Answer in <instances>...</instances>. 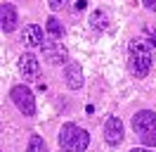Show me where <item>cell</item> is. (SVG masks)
<instances>
[{
    "label": "cell",
    "mask_w": 156,
    "mask_h": 152,
    "mask_svg": "<svg viewBox=\"0 0 156 152\" xmlns=\"http://www.w3.org/2000/svg\"><path fill=\"white\" fill-rule=\"evenodd\" d=\"M128 55H130V69L137 78H144L149 71H151V64H154V55H151V48L147 45L142 38H135L130 40L128 45Z\"/></svg>",
    "instance_id": "obj_1"
},
{
    "label": "cell",
    "mask_w": 156,
    "mask_h": 152,
    "mask_svg": "<svg viewBox=\"0 0 156 152\" xmlns=\"http://www.w3.org/2000/svg\"><path fill=\"white\" fill-rule=\"evenodd\" d=\"M90 145V135L85 128L76 124H64L59 131V147L64 152H85Z\"/></svg>",
    "instance_id": "obj_2"
},
{
    "label": "cell",
    "mask_w": 156,
    "mask_h": 152,
    "mask_svg": "<svg viewBox=\"0 0 156 152\" xmlns=\"http://www.w3.org/2000/svg\"><path fill=\"white\" fill-rule=\"evenodd\" d=\"M10 97L24 116H33L36 114V97H33V93H31L26 86H14L10 90Z\"/></svg>",
    "instance_id": "obj_3"
},
{
    "label": "cell",
    "mask_w": 156,
    "mask_h": 152,
    "mask_svg": "<svg viewBox=\"0 0 156 152\" xmlns=\"http://www.w3.org/2000/svg\"><path fill=\"white\" fill-rule=\"evenodd\" d=\"M43 59L48 62V64H64L69 59V50L62 45V40L59 38H45V43H43Z\"/></svg>",
    "instance_id": "obj_4"
},
{
    "label": "cell",
    "mask_w": 156,
    "mask_h": 152,
    "mask_svg": "<svg viewBox=\"0 0 156 152\" xmlns=\"http://www.w3.org/2000/svg\"><path fill=\"white\" fill-rule=\"evenodd\" d=\"M19 71L21 76L26 78V81H38L40 76V62L36 55H31V52H24L19 57Z\"/></svg>",
    "instance_id": "obj_5"
},
{
    "label": "cell",
    "mask_w": 156,
    "mask_h": 152,
    "mask_svg": "<svg viewBox=\"0 0 156 152\" xmlns=\"http://www.w3.org/2000/svg\"><path fill=\"white\" fill-rule=\"evenodd\" d=\"M133 128H135V133H140V135H147L149 131H154L156 128V112H151V109L137 112L135 116H133Z\"/></svg>",
    "instance_id": "obj_6"
},
{
    "label": "cell",
    "mask_w": 156,
    "mask_h": 152,
    "mask_svg": "<svg viewBox=\"0 0 156 152\" xmlns=\"http://www.w3.org/2000/svg\"><path fill=\"white\" fill-rule=\"evenodd\" d=\"M104 138H107L109 145H118L123 140V121L118 116H109L107 124H104Z\"/></svg>",
    "instance_id": "obj_7"
},
{
    "label": "cell",
    "mask_w": 156,
    "mask_h": 152,
    "mask_svg": "<svg viewBox=\"0 0 156 152\" xmlns=\"http://www.w3.org/2000/svg\"><path fill=\"white\" fill-rule=\"evenodd\" d=\"M0 26H2V31L5 33H12L14 28H17V10H14V5H10V2H2V7H0Z\"/></svg>",
    "instance_id": "obj_8"
},
{
    "label": "cell",
    "mask_w": 156,
    "mask_h": 152,
    "mask_svg": "<svg viewBox=\"0 0 156 152\" xmlns=\"http://www.w3.org/2000/svg\"><path fill=\"white\" fill-rule=\"evenodd\" d=\"M43 43H45V38H43V28H40V26H36V24L24 26V45L40 48Z\"/></svg>",
    "instance_id": "obj_9"
},
{
    "label": "cell",
    "mask_w": 156,
    "mask_h": 152,
    "mask_svg": "<svg viewBox=\"0 0 156 152\" xmlns=\"http://www.w3.org/2000/svg\"><path fill=\"white\" fill-rule=\"evenodd\" d=\"M66 86L71 90H78L83 86V71H80V64H76V62L66 66Z\"/></svg>",
    "instance_id": "obj_10"
},
{
    "label": "cell",
    "mask_w": 156,
    "mask_h": 152,
    "mask_svg": "<svg viewBox=\"0 0 156 152\" xmlns=\"http://www.w3.org/2000/svg\"><path fill=\"white\" fill-rule=\"evenodd\" d=\"M90 26L92 28H107L109 26V17H107V12L104 10H95L92 14H90Z\"/></svg>",
    "instance_id": "obj_11"
},
{
    "label": "cell",
    "mask_w": 156,
    "mask_h": 152,
    "mask_svg": "<svg viewBox=\"0 0 156 152\" xmlns=\"http://www.w3.org/2000/svg\"><path fill=\"white\" fill-rule=\"evenodd\" d=\"M45 28H48V33H50L52 38H62V36H64V26H62V21H59V19H55V17L48 19Z\"/></svg>",
    "instance_id": "obj_12"
},
{
    "label": "cell",
    "mask_w": 156,
    "mask_h": 152,
    "mask_svg": "<svg viewBox=\"0 0 156 152\" xmlns=\"http://www.w3.org/2000/svg\"><path fill=\"white\" fill-rule=\"evenodd\" d=\"M26 152H48V145H45V140H43L40 135L33 133V135L29 138V150Z\"/></svg>",
    "instance_id": "obj_13"
},
{
    "label": "cell",
    "mask_w": 156,
    "mask_h": 152,
    "mask_svg": "<svg viewBox=\"0 0 156 152\" xmlns=\"http://www.w3.org/2000/svg\"><path fill=\"white\" fill-rule=\"evenodd\" d=\"M142 140H144L149 147H156V128H154V131H149L147 135H142Z\"/></svg>",
    "instance_id": "obj_14"
},
{
    "label": "cell",
    "mask_w": 156,
    "mask_h": 152,
    "mask_svg": "<svg viewBox=\"0 0 156 152\" xmlns=\"http://www.w3.org/2000/svg\"><path fill=\"white\" fill-rule=\"evenodd\" d=\"M64 2H66V0H50V7H52V10H62V7H64Z\"/></svg>",
    "instance_id": "obj_15"
},
{
    "label": "cell",
    "mask_w": 156,
    "mask_h": 152,
    "mask_svg": "<svg viewBox=\"0 0 156 152\" xmlns=\"http://www.w3.org/2000/svg\"><path fill=\"white\" fill-rule=\"evenodd\" d=\"M142 2H144V7H147V10L156 12V0H142Z\"/></svg>",
    "instance_id": "obj_16"
},
{
    "label": "cell",
    "mask_w": 156,
    "mask_h": 152,
    "mask_svg": "<svg viewBox=\"0 0 156 152\" xmlns=\"http://www.w3.org/2000/svg\"><path fill=\"white\" fill-rule=\"evenodd\" d=\"M88 7V0H78L76 2V10H85Z\"/></svg>",
    "instance_id": "obj_17"
},
{
    "label": "cell",
    "mask_w": 156,
    "mask_h": 152,
    "mask_svg": "<svg viewBox=\"0 0 156 152\" xmlns=\"http://www.w3.org/2000/svg\"><path fill=\"white\" fill-rule=\"evenodd\" d=\"M130 152H151V150H149V147H133Z\"/></svg>",
    "instance_id": "obj_18"
},
{
    "label": "cell",
    "mask_w": 156,
    "mask_h": 152,
    "mask_svg": "<svg viewBox=\"0 0 156 152\" xmlns=\"http://www.w3.org/2000/svg\"><path fill=\"white\" fill-rule=\"evenodd\" d=\"M151 43H154V45H156V31H154V38H151Z\"/></svg>",
    "instance_id": "obj_19"
}]
</instances>
